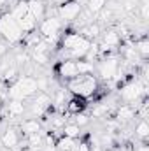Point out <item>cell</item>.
I'll list each match as a JSON object with an SVG mask.
<instances>
[{
    "label": "cell",
    "instance_id": "cell-17",
    "mask_svg": "<svg viewBox=\"0 0 149 151\" xmlns=\"http://www.w3.org/2000/svg\"><path fill=\"white\" fill-rule=\"evenodd\" d=\"M25 111H27V107H25L23 100H9V104H7V113H9L11 118H18V116H21Z\"/></svg>",
    "mask_w": 149,
    "mask_h": 151
},
{
    "label": "cell",
    "instance_id": "cell-6",
    "mask_svg": "<svg viewBox=\"0 0 149 151\" xmlns=\"http://www.w3.org/2000/svg\"><path fill=\"white\" fill-rule=\"evenodd\" d=\"M98 76L105 81L117 79L119 76V60L116 56H104V60L98 63Z\"/></svg>",
    "mask_w": 149,
    "mask_h": 151
},
{
    "label": "cell",
    "instance_id": "cell-32",
    "mask_svg": "<svg viewBox=\"0 0 149 151\" xmlns=\"http://www.w3.org/2000/svg\"><path fill=\"white\" fill-rule=\"evenodd\" d=\"M135 151H149V148H148V144H146V142H140V144L135 148Z\"/></svg>",
    "mask_w": 149,
    "mask_h": 151
},
{
    "label": "cell",
    "instance_id": "cell-4",
    "mask_svg": "<svg viewBox=\"0 0 149 151\" xmlns=\"http://www.w3.org/2000/svg\"><path fill=\"white\" fill-rule=\"evenodd\" d=\"M0 35L4 37L5 42H11V44L21 42L25 39V34L21 32L18 21L11 16V12H5L0 16Z\"/></svg>",
    "mask_w": 149,
    "mask_h": 151
},
{
    "label": "cell",
    "instance_id": "cell-20",
    "mask_svg": "<svg viewBox=\"0 0 149 151\" xmlns=\"http://www.w3.org/2000/svg\"><path fill=\"white\" fill-rule=\"evenodd\" d=\"M135 135L142 141H146L149 137V123L148 119H140L137 125H135Z\"/></svg>",
    "mask_w": 149,
    "mask_h": 151
},
{
    "label": "cell",
    "instance_id": "cell-12",
    "mask_svg": "<svg viewBox=\"0 0 149 151\" xmlns=\"http://www.w3.org/2000/svg\"><path fill=\"white\" fill-rule=\"evenodd\" d=\"M135 114H137V109H133L132 104H123L116 111V121L117 123H128L135 118Z\"/></svg>",
    "mask_w": 149,
    "mask_h": 151
},
{
    "label": "cell",
    "instance_id": "cell-11",
    "mask_svg": "<svg viewBox=\"0 0 149 151\" xmlns=\"http://www.w3.org/2000/svg\"><path fill=\"white\" fill-rule=\"evenodd\" d=\"M58 74L62 76L63 79H74L79 76V70H77V63L75 60H63L60 65H58Z\"/></svg>",
    "mask_w": 149,
    "mask_h": 151
},
{
    "label": "cell",
    "instance_id": "cell-24",
    "mask_svg": "<svg viewBox=\"0 0 149 151\" xmlns=\"http://www.w3.org/2000/svg\"><path fill=\"white\" fill-rule=\"evenodd\" d=\"M65 102H67V91L65 90H58L54 93V97L51 99V104H54L56 109H62L65 106Z\"/></svg>",
    "mask_w": 149,
    "mask_h": 151
},
{
    "label": "cell",
    "instance_id": "cell-29",
    "mask_svg": "<svg viewBox=\"0 0 149 151\" xmlns=\"http://www.w3.org/2000/svg\"><path fill=\"white\" fill-rule=\"evenodd\" d=\"M18 74V69H16V65H11L9 69H5L4 70V79L5 81H11V79H14V76Z\"/></svg>",
    "mask_w": 149,
    "mask_h": 151
},
{
    "label": "cell",
    "instance_id": "cell-30",
    "mask_svg": "<svg viewBox=\"0 0 149 151\" xmlns=\"http://www.w3.org/2000/svg\"><path fill=\"white\" fill-rule=\"evenodd\" d=\"M148 14H149V4L140 5V16H142V19H144V21L148 19Z\"/></svg>",
    "mask_w": 149,
    "mask_h": 151
},
{
    "label": "cell",
    "instance_id": "cell-25",
    "mask_svg": "<svg viewBox=\"0 0 149 151\" xmlns=\"http://www.w3.org/2000/svg\"><path fill=\"white\" fill-rule=\"evenodd\" d=\"M77 63V70H79V76H86L93 72V63L88 62V60H75Z\"/></svg>",
    "mask_w": 149,
    "mask_h": 151
},
{
    "label": "cell",
    "instance_id": "cell-27",
    "mask_svg": "<svg viewBox=\"0 0 149 151\" xmlns=\"http://www.w3.org/2000/svg\"><path fill=\"white\" fill-rule=\"evenodd\" d=\"M65 107H67V111L70 114H77L84 109V104L81 100H75L74 99V100H69V104H65Z\"/></svg>",
    "mask_w": 149,
    "mask_h": 151
},
{
    "label": "cell",
    "instance_id": "cell-31",
    "mask_svg": "<svg viewBox=\"0 0 149 151\" xmlns=\"http://www.w3.org/2000/svg\"><path fill=\"white\" fill-rule=\"evenodd\" d=\"M107 113V106H98L95 111H93V116H102V114Z\"/></svg>",
    "mask_w": 149,
    "mask_h": 151
},
{
    "label": "cell",
    "instance_id": "cell-23",
    "mask_svg": "<svg viewBox=\"0 0 149 151\" xmlns=\"http://www.w3.org/2000/svg\"><path fill=\"white\" fill-rule=\"evenodd\" d=\"M86 5H88V12H91V14H98L102 9H105L107 0H88Z\"/></svg>",
    "mask_w": 149,
    "mask_h": 151
},
{
    "label": "cell",
    "instance_id": "cell-9",
    "mask_svg": "<svg viewBox=\"0 0 149 151\" xmlns=\"http://www.w3.org/2000/svg\"><path fill=\"white\" fill-rule=\"evenodd\" d=\"M51 107V97L46 91H37V97L32 102V114H44L47 109Z\"/></svg>",
    "mask_w": 149,
    "mask_h": 151
},
{
    "label": "cell",
    "instance_id": "cell-5",
    "mask_svg": "<svg viewBox=\"0 0 149 151\" xmlns=\"http://www.w3.org/2000/svg\"><path fill=\"white\" fill-rule=\"evenodd\" d=\"M146 93H148V84L146 83H139V81L126 83V84H123L119 88V97L126 104H133V102L140 100L142 97H146Z\"/></svg>",
    "mask_w": 149,
    "mask_h": 151
},
{
    "label": "cell",
    "instance_id": "cell-22",
    "mask_svg": "<svg viewBox=\"0 0 149 151\" xmlns=\"http://www.w3.org/2000/svg\"><path fill=\"white\" fill-rule=\"evenodd\" d=\"M74 148H75V139L63 135L60 141H56V150L58 151H72Z\"/></svg>",
    "mask_w": 149,
    "mask_h": 151
},
{
    "label": "cell",
    "instance_id": "cell-15",
    "mask_svg": "<svg viewBox=\"0 0 149 151\" xmlns=\"http://www.w3.org/2000/svg\"><path fill=\"white\" fill-rule=\"evenodd\" d=\"M77 34H81L82 37L88 39V40L97 39L98 35H100V25H98V23H88V25L81 27V30H79Z\"/></svg>",
    "mask_w": 149,
    "mask_h": 151
},
{
    "label": "cell",
    "instance_id": "cell-8",
    "mask_svg": "<svg viewBox=\"0 0 149 151\" xmlns=\"http://www.w3.org/2000/svg\"><path fill=\"white\" fill-rule=\"evenodd\" d=\"M63 27V21L58 18V16H49V18H44L39 25V32L40 35L46 37H53V35H60V30Z\"/></svg>",
    "mask_w": 149,
    "mask_h": 151
},
{
    "label": "cell",
    "instance_id": "cell-10",
    "mask_svg": "<svg viewBox=\"0 0 149 151\" xmlns=\"http://www.w3.org/2000/svg\"><path fill=\"white\" fill-rule=\"evenodd\" d=\"M0 144L7 150H14L18 144H19V134L16 128H5L4 134L0 135Z\"/></svg>",
    "mask_w": 149,
    "mask_h": 151
},
{
    "label": "cell",
    "instance_id": "cell-28",
    "mask_svg": "<svg viewBox=\"0 0 149 151\" xmlns=\"http://www.w3.org/2000/svg\"><path fill=\"white\" fill-rule=\"evenodd\" d=\"M74 123L81 128V127H84V125L90 123V116H86V114H82V113H77V114H74Z\"/></svg>",
    "mask_w": 149,
    "mask_h": 151
},
{
    "label": "cell",
    "instance_id": "cell-14",
    "mask_svg": "<svg viewBox=\"0 0 149 151\" xmlns=\"http://www.w3.org/2000/svg\"><path fill=\"white\" fill-rule=\"evenodd\" d=\"M18 25H19V28H21V32L25 34V35H28V34H32L35 28H37V19L34 18V16H30V14H27V16H23L19 21H18Z\"/></svg>",
    "mask_w": 149,
    "mask_h": 151
},
{
    "label": "cell",
    "instance_id": "cell-7",
    "mask_svg": "<svg viewBox=\"0 0 149 151\" xmlns=\"http://www.w3.org/2000/svg\"><path fill=\"white\" fill-rule=\"evenodd\" d=\"M56 12H58V18L62 21H74L82 12V7H81V2H77V0H65L58 5Z\"/></svg>",
    "mask_w": 149,
    "mask_h": 151
},
{
    "label": "cell",
    "instance_id": "cell-18",
    "mask_svg": "<svg viewBox=\"0 0 149 151\" xmlns=\"http://www.w3.org/2000/svg\"><path fill=\"white\" fill-rule=\"evenodd\" d=\"M119 42H121V37H119V34L117 32H114V30H109V32H105L104 34V37H102V44H105V46H109V47H116V46H119Z\"/></svg>",
    "mask_w": 149,
    "mask_h": 151
},
{
    "label": "cell",
    "instance_id": "cell-2",
    "mask_svg": "<svg viewBox=\"0 0 149 151\" xmlns=\"http://www.w3.org/2000/svg\"><path fill=\"white\" fill-rule=\"evenodd\" d=\"M91 40L84 39L81 34H67L63 37V53L72 60H79L88 55Z\"/></svg>",
    "mask_w": 149,
    "mask_h": 151
},
{
    "label": "cell",
    "instance_id": "cell-19",
    "mask_svg": "<svg viewBox=\"0 0 149 151\" xmlns=\"http://www.w3.org/2000/svg\"><path fill=\"white\" fill-rule=\"evenodd\" d=\"M28 14V5H27V2H18L14 7H12V11H11V16L16 19V21H19L23 16H27Z\"/></svg>",
    "mask_w": 149,
    "mask_h": 151
},
{
    "label": "cell",
    "instance_id": "cell-1",
    "mask_svg": "<svg viewBox=\"0 0 149 151\" xmlns=\"http://www.w3.org/2000/svg\"><path fill=\"white\" fill-rule=\"evenodd\" d=\"M37 91H39L37 79L32 77V76H23L12 86H9L7 97H9V100H25V99L35 95Z\"/></svg>",
    "mask_w": 149,
    "mask_h": 151
},
{
    "label": "cell",
    "instance_id": "cell-16",
    "mask_svg": "<svg viewBox=\"0 0 149 151\" xmlns=\"http://www.w3.org/2000/svg\"><path fill=\"white\" fill-rule=\"evenodd\" d=\"M19 130H21L25 135L37 134V132H40V121H39V119H34V118H28V119H25V121L19 125Z\"/></svg>",
    "mask_w": 149,
    "mask_h": 151
},
{
    "label": "cell",
    "instance_id": "cell-21",
    "mask_svg": "<svg viewBox=\"0 0 149 151\" xmlns=\"http://www.w3.org/2000/svg\"><path fill=\"white\" fill-rule=\"evenodd\" d=\"M62 132H63L65 137H70V139H77L81 135V128L75 123H65L63 128H62Z\"/></svg>",
    "mask_w": 149,
    "mask_h": 151
},
{
    "label": "cell",
    "instance_id": "cell-13",
    "mask_svg": "<svg viewBox=\"0 0 149 151\" xmlns=\"http://www.w3.org/2000/svg\"><path fill=\"white\" fill-rule=\"evenodd\" d=\"M28 5V14L34 16L35 19H44V12H46V5L40 2V0H28L27 2Z\"/></svg>",
    "mask_w": 149,
    "mask_h": 151
},
{
    "label": "cell",
    "instance_id": "cell-26",
    "mask_svg": "<svg viewBox=\"0 0 149 151\" xmlns=\"http://www.w3.org/2000/svg\"><path fill=\"white\" fill-rule=\"evenodd\" d=\"M135 51H137V55H139L140 58H148V55H149V42L146 40V39L137 40V42H135Z\"/></svg>",
    "mask_w": 149,
    "mask_h": 151
},
{
    "label": "cell",
    "instance_id": "cell-3",
    "mask_svg": "<svg viewBox=\"0 0 149 151\" xmlns=\"http://www.w3.org/2000/svg\"><path fill=\"white\" fill-rule=\"evenodd\" d=\"M97 88H98V81L90 74L77 76V77H74V79L69 81V90H70L74 95L81 97V99L91 97V95L97 91Z\"/></svg>",
    "mask_w": 149,
    "mask_h": 151
}]
</instances>
